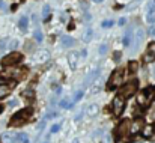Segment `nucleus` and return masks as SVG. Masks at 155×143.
<instances>
[{"mask_svg":"<svg viewBox=\"0 0 155 143\" xmlns=\"http://www.w3.org/2000/svg\"><path fill=\"white\" fill-rule=\"evenodd\" d=\"M142 133H143L145 137H152V134L155 133V127L154 125H146V127H143Z\"/></svg>","mask_w":155,"mask_h":143,"instance_id":"obj_15","label":"nucleus"},{"mask_svg":"<svg viewBox=\"0 0 155 143\" xmlns=\"http://www.w3.org/2000/svg\"><path fill=\"white\" fill-rule=\"evenodd\" d=\"M45 143H48V142H45Z\"/></svg>","mask_w":155,"mask_h":143,"instance_id":"obj_39","label":"nucleus"},{"mask_svg":"<svg viewBox=\"0 0 155 143\" xmlns=\"http://www.w3.org/2000/svg\"><path fill=\"white\" fill-rule=\"evenodd\" d=\"M143 60L145 62H154L155 60V42H151L148 48H146V53L143 56Z\"/></svg>","mask_w":155,"mask_h":143,"instance_id":"obj_9","label":"nucleus"},{"mask_svg":"<svg viewBox=\"0 0 155 143\" xmlns=\"http://www.w3.org/2000/svg\"><path fill=\"white\" fill-rule=\"evenodd\" d=\"M143 36H145L143 29H139L137 33H136V42H134V50H133V51H137V50L140 48V44H142V41H143Z\"/></svg>","mask_w":155,"mask_h":143,"instance_id":"obj_13","label":"nucleus"},{"mask_svg":"<svg viewBox=\"0 0 155 143\" xmlns=\"http://www.w3.org/2000/svg\"><path fill=\"white\" fill-rule=\"evenodd\" d=\"M151 94H152V89L151 88H148V89H145L143 92H140L139 96H137V102L140 104V105H143V107H146V105H149V102H151Z\"/></svg>","mask_w":155,"mask_h":143,"instance_id":"obj_7","label":"nucleus"},{"mask_svg":"<svg viewBox=\"0 0 155 143\" xmlns=\"http://www.w3.org/2000/svg\"><path fill=\"white\" fill-rule=\"evenodd\" d=\"M26 72H27L26 68L8 69V71H5V72L2 74V78H11V77H14V78H24V77H26Z\"/></svg>","mask_w":155,"mask_h":143,"instance_id":"obj_5","label":"nucleus"},{"mask_svg":"<svg viewBox=\"0 0 155 143\" xmlns=\"http://www.w3.org/2000/svg\"><path fill=\"white\" fill-rule=\"evenodd\" d=\"M125 21H127L125 18H119V21H117V24H119V26H124V24H125Z\"/></svg>","mask_w":155,"mask_h":143,"instance_id":"obj_32","label":"nucleus"},{"mask_svg":"<svg viewBox=\"0 0 155 143\" xmlns=\"http://www.w3.org/2000/svg\"><path fill=\"white\" fill-rule=\"evenodd\" d=\"M94 2H97V3H100V2H103V0H94Z\"/></svg>","mask_w":155,"mask_h":143,"instance_id":"obj_35","label":"nucleus"},{"mask_svg":"<svg viewBox=\"0 0 155 143\" xmlns=\"http://www.w3.org/2000/svg\"><path fill=\"white\" fill-rule=\"evenodd\" d=\"M9 107H14V105H17V101L15 99H12V101H9V104H8Z\"/></svg>","mask_w":155,"mask_h":143,"instance_id":"obj_34","label":"nucleus"},{"mask_svg":"<svg viewBox=\"0 0 155 143\" xmlns=\"http://www.w3.org/2000/svg\"><path fill=\"white\" fill-rule=\"evenodd\" d=\"M33 38H35L36 42H42V33H41L39 27H36V30H35V33H33Z\"/></svg>","mask_w":155,"mask_h":143,"instance_id":"obj_22","label":"nucleus"},{"mask_svg":"<svg viewBox=\"0 0 155 143\" xmlns=\"http://www.w3.org/2000/svg\"><path fill=\"white\" fill-rule=\"evenodd\" d=\"M59 130H60V125H59V124H54L51 127V133H57Z\"/></svg>","mask_w":155,"mask_h":143,"instance_id":"obj_31","label":"nucleus"},{"mask_svg":"<svg viewBox=\"0 0 155 143\" xmlns=\"http://www.w3.org/2000/svg\"><path fill=\"white\" fill-rule=\"evenodd\" d=\"M130 127H131V124H130V121H122L119 125H117V128H116V136L117 137H124V136H127L128 133H130Z\"/></svg>","mask_w":155,"mask_h":143,"instance_id":"obj_8","label":"nucleus"},{"mask_svg":"<svg viewBox=\"0 0 155 143\" xmlns=\"http://www.w3.org/2000/svg\"><path fill=\"white\" fill-rule=\"evenodd\" d=\"M107 50H108L107 44H103V45L100 47V54H105V53H107Z\"/></svg>","mask_w":155,"mask_h":143,"instance_id":"obj_29","label":"nucleus"},{"mask_svg":"<svg viewBox=\"0 0 155 143\" xmlns=\"http://www.w3.org/2000/svg\"><path fill=\"white\" fill-rule=\"evenodd\" d=\"M154 94H155V89H154Z\"/></svg>","mask_w":155,"mask_h":143,"instance_id":"obj_38","label":"nucleus"},{"mask_svg":"<svg viewBox=\"0 0 155 143\" xmlns=\"http://www.w3.org/2000/svg\"><path fill=\"white\" fill-rule=\"evenodd\" d=\"M81 96H83V91H78V92L75 94V96H74V101H72V104H74V102H77V101H80V99H81Z\"/></svg>","mask_w":155,"mask_h":143,"instance_id":"obj_27","label":"nucleus"},{"mask_svg":"<svg viewBox=\"0 0 155 143\" xmlns=\"http://www.w3.org/2000/svg\"><path fill=\"white\" fill-rule=\"evenodd\" d=\"M59 105H60V107H71V105H72V102H69L66 98H63V99L59 102Z\"/></svg>","mask_w":155,"mask_h":143,"instance_id":"obj_25","label":"nucleus"},{"mask_svg":"<svg viewBox=\"0 0 155 143\" xmlns=\"http://www.w3.org/2000/svg\"><path fill=\"white\" fill-rule=\"evenodd\" d=\"M97 111H98V105H97V104H92V105L89 107V111H87V113H89L91 116H94V115H97Z\"/></svg>","mask_w":155,"mask_h":143,"instance_id":"obj_24","label":"nucleus"},{"mask_svg":"<svg viewBox=\"0 0 155 143\" xmlns=\"http://www.w3.org/2000/svg\"><path fill=\"white\" fill-rule=\"evenodd\" d=\"M137 69H139V62L131 60V62L128 63V71H130V74H136V72H137Z\"/></svg>","mask_w":155,"mask_h":143,"instance_id":"obj_19","label":"nucleus"},{"mask_svg":"<svg viewBox=\"0 0 155 143\" xmlns=\"http://www.w3.org/2000/svg\"><path fill=\"white\" fill-rule=\"evenodd\" d=\"M143 130V122L142 121H136V122H133V125L130 127V133L131 134H137V133H140Z\"/></svg>","mask_w":155,"mask_h":143,"instance_id":"obj_14","label":"nucleus"},{"mask_svg":"<svg viewBox=\"0 0 155 143\" xmlns=\"http://www.w3.org/2000/svg\"><path fill=\"white\" fill-rule=\"evenodd\" d=\"M77 53H71L69 56H68V59H69V65H71V68H75L77 66Z\"/></svg>","mask_w":155,"mask_h":143,"instance_id":"obj_20","label":"nucleus"},{"mask_svg":"<svg viewBox=\"0 0 155 143\" xmlns=\"http://www.w3.org/2000/svg\"><path fill=\"white\" fill-rule=\"evenodd\" d=\"M113 59L117 62V59H120V53H114V56H113Z\"/></svg>","mask_w":155,"mask_h":143,"instance_id":"obj_33","label":"nucleus"},{"mask_svg":"<svg viewBox=\"0 0 155 143\" xmlns=\"http://www.w3.org/2000/svg\"><path fill=\"white\" fill-rule=\"evenodd\" d=\"M14 86H15V83L12 81V83H9V85H0V98H5V96H8L11 94V91L14 89Z\"/></svg>","mask_w":155,"mask_h":143,"instance_id":"obj_12","label":"nucleus"},{"mask_svg":"<svg viewBox=\"0 0 155 143\" xmlns=\"http://www.w3.org/2000/svg\"><path fill=\"white\" fill-rule=\"evenodd\" d=\"M20 60H21V54H20L18 51H12V53H9L8 56H5V57L2 59V65H3V66H14V65H17Z\"/></svg>","mask_w":155,"mask_h":143,"instance_id":"obj_4","label":"nucleus"},{"mask_svg":"<svg viewBox=\"0 0 155 143\" xmlns=\"http://www.w3.org/2000/svg\"><path fill=\"white\" fill-rule=\"evenodd\" d=\"M101 26H103L104 29H108V27H111V26H113V21H111V20H104Z\"/></svg>","mask_w":155,"mask_h":143,"instance_id":"obj_26","label":"nucleus"},{"mask_svg":"<svg viewBox=\"0 0 155 143\" xmlns=\"http://www.w3.org/2000/svg\"><path fill=\"white\" fill-rule=\"evenodd\" d=\"M23 96H27V99H30V98H33V92L32 91H24Z\"/></svg>","mask_w":155,"mask_h":143,"instance_id":"obj_28","label":"nucleus"},{"mask_svg":"<svg viewBox=\"0 0 155 143\" xmlns=\"http://www.w3.org/2000/svg\"><path fill=\"white\" fill-rule=\"evenodd\" d=\"M48 57H50V54H48L47 50H39L38 53H35L33 60H35V62H47Z\"/></svg>","mask_w":155,"mask_h":143,"instance_id":"obj_11","label":"nucleus"},{"mask_svg":"<svg viewBox=\"0 0 155 143\" xmlns=\"http://www.w3.org/2000/svg\"><path fill=\"white\" fill-rule=\"evenodd\" d=\"M146 21L149 24L155 23V0H151L149 6H148V14H146Z\"/></svg>","mask_w":155,"mask_h":143,"instance_id":"obj_10","label":"nucleus"},{"mask_svg":"<svg viewBox=\"0 0 155 143\" xmlns=\"http://www.w3.org/2000/svg\"><path fill=\"white\" fill-rule=\"evenodd\" d=\"M15 140H17V142H21V143H29V137H27L26 134H18V136L15 137Z\"/></svg>","mask_w":155,"mask_h":143,"instance_id":"obj_23","label":"nucleus"},{"mask_svg":"<svg viewBox=\"0 0 155 143\" xmlns=\"http://www.w3.org/2000/svg\"><path fill=\"white\" fill-rule=\"evenodd\" d=\"M122 80H124V71H122V69L113 71V74H111V77H110V80H108V89H110V91L116 89L117 86L122 85Z\"/></svg>","mask_w":155,"mask_h":143,"instance_id":"obj_2","label":"nucleus"},{"mask_svg":"<svg viewBox=\"0 0 155 143\" xmlns=\"http://www.w3.org/2000/svg\"><path fill=\"white\" fill-rule=\"evenodd\" d=\"M137 88H139V81H137V80H133V81H130L127 86H124V88L120 89V95H124V96L134 95L136 91H137Z\"/></svg>","mask_w":155,"mask_h":143,"instance_id":"obj_6","label":"nucleus"},{"mask_svg":"<svg viewBox=\"0 0 155 143\" xmlns=\"http://www.w3.org/2000/svg\"><path fill=\"white\" fill-rule=\"evenodd\" d=\"M131 39H133V32H131V29H128V30L125 32V36H124V45L128 47V45L131 44Z\"/></svg>","mask_w":155,"mask_h":143,"instance_id":"obj_17","label":"nucleus"},{"mask_svg":"<svg viewBox=\"0 0 155 143\" xmlns=\"http://www.w3.org/2000/svg\"><path fill=\"white\" fill-rule=\"evenodd\" d=\"M119 143H125V142H119Z\"/></svg>","mask_w":155,"mask_h":143,"instance_id":"obj_37","label":"nucleus"},{"mask_svg":"<svg viewBox=\"0 0 155 143\" xmlns=\"http://www.w3.org/2000/svg\"><path fill=\"white\" fill-rule=\"evenodd\" d=\"M17 47H18V41H17V39H14V41L9 44V48H11V50H15Z\"/></svg>","mask_w":155,"mask_h":143,"instance_id":"obj_30","label":"nucleus"},{"mask_svg":"<svg viewBox=\"0 0 155 143\" xmlns=\"http://www.w3.org/2000/svg\"><path fill=\"white\" fill-rule=\"evenodd\" d=\"M48 17H50V6H48V5H44V6H42V18L47 20Z\"/></svg>","mask_w":155,"mask_h":143,"instance_id":"obj_21","label":"nucleus"},{"mask_svg":"<svg viewBox=\"0 0 155 143\" xmlns=\"http://www.w3.org/2000/svg\"><path fill=\"white\" fill-rule=\"evenodd\" d=\"M111 107H113V113H114L116 116H120V115L124 113V108H125V96L119 94V95L113 99Z\"/></svg>","mask_w":155,"mask_h":143,"instance_id":"obj_3","label":"nucleus"},{"mask_svg":"<svg viewBox=\"0 0 155 143\" xmlns=\"http://www.w3.org/2000/svg\"><path fill=\"white\" fill-rule=\"evenodd\" d=\"M18 26H20L21 30H26L27 26H29V18H27L26 15H23V17L20 18V21H18Z\"/></svg>","mask_w":155,"mask_h":143,"instance_id":"obj_18","label":"nucleus"},{"mask_svg":"<svg viewBox=\"0 0 155 143\" xmlns=\"http://www.w3.org/2000/svg\"><path fill=\"white\" fill-rule=\"evenodd\" d=\"M33 115V110L29 107V108H24V110H20L18 113H15L12 118H11V125L12 127H20L23 124H26Z\"/></svg>","mask_w":155,"mask_h":143,"instance_id":"obj_1","label":"nucleus"},{"mask_svg":"<svg viewBox=\"0 0 155 143\" xmlns=\"http://www.w3.org/2000/svg\"><path fill=\"white\" fill-rule=\"evenodd\" d=\"M2 110H3V105H0V113H2Z\"/></svg>","mask_w":155,"mask_h":143,"instance_id":"obj_36","label":"nucleus"},{"mask_svg":"<svg viewBox=\"0 0 155 143\" xmlns=\"http://www.w3.org/2000/svg\"><path fill=\"white\" fill-rule=\"evenodd\" d=\"M60 42H62L63 47H72V45L75 44V41H74L72 38H69V36H62V38H60Z\"/></svg>","mask_w":155,"mask_h":143,"instance_id":"obj_16","label":"nucleus"}]
</instances>
